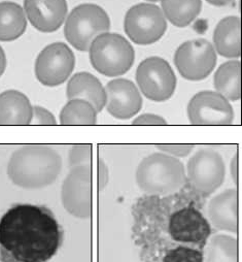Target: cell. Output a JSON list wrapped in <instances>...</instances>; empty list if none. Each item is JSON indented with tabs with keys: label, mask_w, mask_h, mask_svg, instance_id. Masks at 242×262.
Wrapping results in <instances>:
<instances>
[{
	"label": "cell",
	"mask_w": 242,
	"mask_h": 262,
	"mask_svg": "<svg viewBox=\"0 0 242 262\" xmlns=\"http://www.w3.org/2000/svg\"><path fill=\"white\" fill-rule=\"evenodd\" d=\"M240 18L227 17L219 22L213 32L214 50L223 57L237 59L240 57Z\"/></svg>",
	"instance_id": "obj_19"
},
{
	"label": "cell",
	"mask_w": 242,
	"mask_h": 262,
	"mask_svg": "<svg viewBox=\"0 0 242 262\" xmlns=\"http://www.w3.org/2000/svg\"><path fill=\"white\" fill-rule=\"evenodd\" d=\"M240 62L228 61L217 69L213 78L215 92L229 101H237L241 96Z\"/></svg>",
	"instance_id": "obj_21"
},
{
	"label": "cell",
	"mask_w": 242,
	"mask_h": 262,
	"mask_svg": "<svg viewBox=\"0 0 242 262\" xmlns=\"http://www.w3.org/2000/svg\"><path fill=\"white\" fill-rule=\"evenodd\" d=\"M184 164L165 153H153L137 166L135 180L140 190L153 195H166L178 190L186 182Z\"/></svg>",
	"instance_id": "obj_3"
},
{
	"label": "cell",
	"mask_w": 242,
	"mask_h": 262,
	"mask_svg": "<svg viewBox=\"0 0 242 262\" xmlns=\"http://www.w3.org/2000/svg\"><path fill=\"white\" fill-rule=\"evenodd\" d=\"M91 165L71 168L61 189V201L65 211L79 219H88L92 214L93 173Z\"/></svg>",
	"instance_id": "obj_9"
},
{
	"label": "cell",
	"mask_w": 242,
	"mask_h": 262,
	"mask_svg": "<svg viewBox=\"0 0 242 262\" xmlns=\"http://www.w3.org/2000/svg\"><path fill=\"white\" fill-rule=\"evenodd\" d=\"M168 231L175 242L203 247L211 234V227L204 216L190 206L170 216Z\"/></svg>",
	"instance_id": "obj_13"
},
{
	"label": "cell",
	"mask_w": 242,
	"mask_h": 262,
	"mask_svg": "<svg viewBox=\"0 0 242 262\" xmlns=\"http://www.w3.org/2000/svg\"><path fill=\"white\" fill-rule=\"evenodd\" d=\"M213 46L204 38L192 39L180 45L174 55L175 67L186 80L197 82L206 79L216 65Z\"/></svg>",
	"instance_id": "obj_6"
},
{
	"label": "cell",
	"mask_w": 242,
	"mask_h": 262,
	"mask_svg": "<svg viewBox=\"0 0 242 262\" xmlns=\"http://www.w3.org/2000/svg\"><path fill=\"white\" fill-rule=\"evenodd\" d=\"M7 68V57L4 49L0 47V77H2Z\"/></svg>",
	"instance_id": "obj_32"
},
{
	"label": "cell",
	"mask_w": 242,
	"mask_h": 262,
	"mask_svg": "<svg viewBox=\"0 0 242 262\" xmlns=\"http://www.w3.org/2000/svg\"><path fill=\"white\" fill-rule=\"evenodd\" d=\"M188 117L193 125H231L234 110L230 101L217 92L202 91L190 100Z\"/></svg>",
	"instance_id": "obj_12"
},
{
	"label": "cell",
	"mask_w": 242,
	"mask_h": 262,
	"mask_svg": "<svg viewBox=\"0 0 242 262\" xmlns=\"http://www.w3.org/2000/svg\"><path fill=\"white\" fill-rule=\"evenodd\" d=\"M187 173L199 193L210 195L224 183L226 166L220 153L211 149H201L188 161Z\"/></svg>",
	"instance_id": "obj_11"
},
{
	"label": "cell",
	"mask_w": 242,
	"mask_h": 262,
	"mask_svg": "<svg viewBox=\"0 0 242 262\" xmlns=\"http://www.w3.org/2000/svg\"><path fill=\"white\" fill-rule=\"evenodd\" d=\"M147 2H150V3H157V2H159V0H147Z\"/></svg>",
	"instance_id": "obj_34"
},
{
	"label": "cell",
	"mask_w": 242,
	"mask_h": 262,
	"mask_svg": "<svg viewBox=\"0 0 242 262\" xmlns=\"http://www.w3.org/2000/svg\"><path fill=\"white\" fill-rule=\"evenodd\" d=\"M68 99H83L91 103L99 113L106 104L105 88L99 80L89 73L76 74L67 84Z\"/></svg>",
	"instance_id": "obj_17"
},
{
	"label": "cell",
	"mask_w": 242,
	"mask_h": 262,
	"mask_svg": "<svg viewBox=\"0 0 242 262\" xmlns=\"http://www.w3.org/2000/svg\"><path fill=\"white\" fill-rule=\"evenodd\" d=\"M206 2L214 7H225L231 4L233 0H206Z\"/></svg>",
	"instance_id": "obj_33"
},
{
	"label": "cell",
	"mask_w": 242,
	"mask_h": 262,
	"mask_svg": "<svg viewBox=\"0 0 242 262\" xmlns=\"http://www.w3.org/2000/svg\"><path fill=\"white\" fill-rule=\"evenodd\" d=\"M206 262H238V242L227 234H219L210 239Z\"/></svg>",
	"instance_id": "obj_24"
},
{
	"label": "cell",
	"mask_w": 242,
	"mask_h": 262,
	"mask_svg": "<svg viewBox=\"0 0 242 262\" xmlns=\"http://www.w3.org/2000/svg\"><path fill=\"white\" fill-rule=\"evenodd\" d=\"M97 168H98V188L99 190H103L108 184V180H109L108 168L102 159L98 160Z\"/></svg>",
	"instance_id": "obj_30"
},
{
	"label": "cell",
	"mask_w": 242,
	"mask_h": 262,
	"mask_svg": "<svg viewBox=\"0 0 242 262\" xmlns=\"http://www.w3.org/2000/svg\"><path fill=\"white\" fill-rule=\"evenodd\" d=\"M33 106L28 97L17 90L0 94V125H29Z\"/></svg>",
	"instance_id": "obj_18"
},
{
	"label": "cell",
	"mask_w": 242,
	"mask_h": 262,
	"mask_svg": "<svg viewBox=\"0 0 242 262\" xmlns=\"http://www.w3.org/2000/svg\"><path fill=\"white\" fill-rule=\"evenodd\" d=\"M110 19L99 6L84 4L78 6L66 17L64 35L79 51H89L91 43L99 35L109 32Z\"/></svg>",
	"instance_id": "obj_5"
},
{
	"label": "cell",
	"mask_w": 242,
	"mask_h": 262,
	"mask_svg": "<svg viewBox=\"0 0 242 262\" xmlns=\"http://www.w3.org/2000/svg\"><path fill=\"white\" fill-rule=\"evenodd\" d=\"M23 9L31 25L43 33L58 30L68 12L66 0H24Z\"/></svg>",
	"instance_id": "obj_15"
},
{
	"label": "cell",
	"mask_w": 242,
	"mask_h": 262,
	"mask_svg": "<svg viewBox=\"0 0 242 262\" xmlns=\"http://www.w3.org/2000/svg\"><path fill=\"white\" fill-rule=\"evenodd\" d=\"M136 82L142 94L157 102L171 98L176 88V77L169 63L156 56L143 60L138 65Z\"/></svg>",
	"instance_id": "obj_8"
},
{
	"label": "cell",
	"mask_w": 242,
	"mask_h": 262,
	"mask_svg": "<svg viewBox=\"0 0 242 262\" xmlns=\"http://www.w3.org/2000/svg\"><path fill=\"white\" fill-rule=\"evenodd\" d=\"M165 18L176 27H187L200 15L201 0H160Z\"/></svg>",
	"instance_id": "obj_22"
},
{
	"label": "cell",
	"mask_w": 242,
	"mask_h": 262,
	"mask_svg": "<svg viewBox=\"0 0 242 262\" xmlns=\"http://www.w3.org/2000/svg\"><path fill=\"white\" fill-rule=\"evenodd\" d=\"M30 124L34 125H56L57 120L53 113H51L49 110L35 105L33 106V112H32V120Z\"/></svg>",
	"instance_id": "obj_28"
},
{
	"label": "cell",
	"mask_w": 242,
	"mask_h": 262,
	"mask_svg": "<svg viewBox=\"0 0 242 262\" xmlns=\"http://www.w3.org/2000/svg\"><path fill=\"white\" fill-rule=\"evenodd\" d=\"M162 262H204V257L200 250L179 246L170 250Z\"/></svg>",
	"instance_id": "obj_25"
},
{
	"label": "cell",
	"mask_w": 242,
	"mask_h": 262,
	"mask_svg": "<svg viewBox=\"0 0 242 262\" xmlns=\"http://www.w3.org/2000/svg\"><path fill=\"white\" fill-rule=\"evenodd\" d=\"M62 170V158L49 146L26 145L16 150L8 164V176L16 186L34 190L52 185Z\"/></svg>",
	"instance_id": "obj_2"
},
{
	"label": "cell",
	"mask_w": 242,
	"mask_h": 262,
	"mask_svg": "<svg viewBox=\"0 0 242 262\" xmlns=\"http://www.w3.org/2000/svg\"><path fill=\"white\" fill-rule=\"evenodd\" d=\"M133 125H166L167 121L155 114H142L132 121Z\"/></svg>",
	"instance_id": "obj_29"
},
{
	"label": "cell",
	"mask_w": 242,
	"mask_h": 262,
	"mask_svg": "<svg viewBox=\"0 0 242 262\" xmlns=\"http://www.w3.org/2000/svg\"><path fill=\"white\" fill-rule=\"evenodd\" d=\"M106 110L115 119L128 120L139 113L142 98L133 82L115 79L105 86Z\"/></svg>",
	"instance_id": "obj_14"
},
{
	"label": "cell",
	"mask_w": 242,
	"mask_h": 262,
	"mask_svg": "<svg viewBox=\"0 0 242 262\" xmlns=\"http://www.w3.org/2000/svg\"><path fill=\"white\" fill-rule=\"evenodd\" d=\"M124 29L133 42L148 46L161 39L167 30V21L159 7L139 4L127 12Z\"/></svg>",
	"instance_id": "obj_7"
},
{
	"label": "cell",
	"mask_w": 242,
	"mask_h": 262,
	"mask_svg": "<svg viewBox=\"0 0 242 262\" xmlns=\"http://www.w3.org/2000/svg\"><path fill=\"white\" fill-rule=\"evenodd\" d=\"M62 241V227L45 207L18 204L0 218V258L4 262H49Z\"/></svg>",
	"instance_id": "obj_1"
},
{
	"label": "cell",
	"mask_w": 242,
	"mask_h": 262,
	"mask_svg": "<svg viewBox=\"0 0 242 262\" xmlns=\"http://www.w3.org/2000/svg\"><path fill=\"white\" fill-rule=\"evenodd\" d=\"M93 68L106 77L126 74L134 63L135 52L132 45L122 35L106 32L94 39L89 48Z\"/></svg>",
	"instance_id": "obj_4"
},
{
	"label": "cell",
	"mask_w": 242,
	"mask_h": 262,
	"mask_svg": "<svg viewBox=\"0 0 242 262\" xmlns=\"http://www.w3.org/2000/svg\"><path fill=\"white\" fill-rule=\"evenodd\" d=\"M76 65L72 50L64 42L46 46L35 61V76L44 86L56 87L71 76Z\"/></svg>",
	"instance_id": "obj_10"
},
{
	"label": "cell",
	"mask_w": 242,
	"mask_h": 262,
	"mask_svg": "<svg viewBox=\"0 0 242 262\" xmlns=\"http://www.w3.org/2000/svg\"><path fill=\"white\" fill-rule=\"evenodd\" d=\"M157 148L160 152L175 158H185L194 150L193 145H158Z\"/></svg>",
	"instance_id": "obj_27"
},
{
	"label": "cell",
	"mask_w": 242,
	"mask_h": 262,
	"mask_svg": "<svg viewBox=\"0 0 242 262\" xmlns=\"http://www.w3.org/2000/svg\"><path fill=\"white\" fill-rule=\"evenodd\" d=\"M92 146L91 145H76L69 151V166L70 168L91 165L92 161Z\"/></svg>",
	"instance_id": "obj_26"
},
{
	"label": "cell",
	"mask_w": 242,
	"mask_h": 262,
	"mask_svg": "<svg viewBox=\"0 0 242 262\" xmlns=\"http://www.w3.org/2000/svg\"><path fill=\"white\" fill-rule=\"evenodd\" d=\"M98 112L83 99H70L60 113L62 125H95Z\"/></svg>",
	"instance_id": "obj_23"
},
{
	"label": "cell",
	"mask_w": 242,
	"mask_h": 262,
	"mask_svg": "<svg viewBox=\"0 0 242 262\" xmlns=\"http://www.w3.org/2000/svg\"><path fill=\"white\" fill-rule=\"evenodd\" d=\"M231 176L234 182L237 184L238 183V154H236L231 161Z\"/></svg>",
	"instance_id": "obj_31"
},
{
	"label": "cell",
	"mask_w": 242,
	"mask_h": 262,
	"mask_svg": "<svg viewBox=\"0 0 242 262\" xmlns=\"http://www.w3.org/2000/svg\"><path fill=\"white\" fill-rule=\"evenodd\" d=\"M212 225L224 231L237 233L238 230V192L228 189L213 198L207 208Z\"/></svg>",
	"instance_id": "obj_16"
},
{
	"label": "cell",
	"mask_w": 242,
	"mask_h": 262,
	"mask_svg": "<svg viewBox=\"0 0 242 262\" xmlns=\"http://www.w3.org/2000/svg\"><path fill=\"white\" fill-rule=\"evenodd\" d=\"M27 28L23 7L12 2L0 3V41H13L22 36Z\"/></svg>",
	"instance_id": "obj_20"
}]
</instances>
